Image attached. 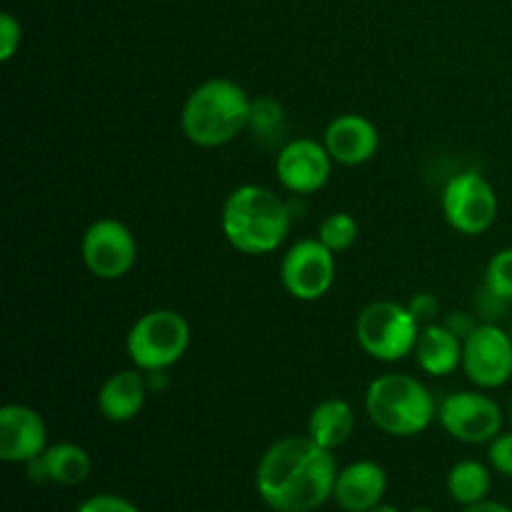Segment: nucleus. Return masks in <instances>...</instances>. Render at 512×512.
<instances>
[{
    "label": "nucleus",
    "instance_id": "1",
    "mask_svg": "<svg viewBox=\"0 0 512 512\" xmlns=\"http://www.w3.org/2000/svg\"><path fill=\"white\" fill-rule=\"evenodd\" d=\"M338 463L310 435H290L270 445L255 470V490L275 512H315L333 500Z\"/></svg>",
    "mask_w": 512,
    "mask_h": 512
},
{
    "label": "nucleus",
    "instance_id": "2",
    "mask_svg": "<svg viewBox=\"0 0 512 512\" xmlns=\"http://www.w3.org/2000/svg\"><path fill=\"white\" fill-rule=\"evenodd\" d=\"M293 223L290 205L263 185H240L225 198L220 228L243 255H268L285 243Z\"/></svg>",
    "mask_w": 512,
    "mask_h": 512
},
{
    "label": "nucleus",
    "instance_id": "3",
    "mask_svg": "<svg viewBox=\"0 0 512 512\" xmlns=\"http://www.w3.org/2000/svg\"><path fill=\"white\" fill-rule=\"evenodd\" d=\"M250 95L228 78L203 80L190 90L180 110L183 135L198 148H220L248 130Z\"/></svg>",
    "mask_w": 512,
    "mask_h": 512
},
{
    "label": "nucleus",
    "instance_id": "4",
    "mask_svg": "<svg viewBox=\"0 0 512 512\" xmlns=\"http://www.w3.org/2000/svg\"><path fill=\"white\" fill-rule=\"evenodd\" d=\"M370 423L393 438H413L438 420V403L428 385L405 373H385L365 390Z\"/></svg>",
    "mask_w": 512,
    "mask_h": 512
},
{
    "label": "nucleus",
    "instance_id": "5",
    "mask_svg": "<svg viewBox=\"0 0 512 512\" xmlns=\"http://www.w3.org/2000/svg\"><path fill=\"white\" fill-rule=\"evenodd\" d=\"M190 348V325L178 310L155 308L140 315L128 330L125 350L143 373H163L183 360Z\"/></svg>",
    "mask_w": 512,
    "mask_h": 512
},
{
    "label": "nucleus",
    "instance_id": "6",
    "mask_svg": "<svg viewBox=\"0 0 512 512\" xmlns=\"http://www.w3.org/2000/svg\"><path fill=\"white\" fill-rule=\"evenodd\" d=\"M420 323L408 305L395 300H375L365 305L355 323V338L365 355L380 363H400L413 355Z\"/></svg>",
    "mask_w": 512,
    "mask_h": 512
},
{
    "label": "nucleus",
    "instance_id": "7",
    "mask_svg": "<svg viewBox=\"0 0 512 512\" xmlns=\"http://www.w3.org/2000/svg\"><path fill=\"white\" fill-rule=\"evenodd\" d=\"M443 215L460 235H483L498 218V195L478 170H463L445 183L440 195Z\"/></svg>",
    "mask_w": 512,
    "mask_h": 512
},
{
    "label": "nucleus",
    "instance_id": "8",
    "mask_svg": "<svg viewBox=\"0 0 512 512\" xmlns=\"http://www.w3.org/2000/svg\"><path fill=\"white\" fill-rule=\"evenodd\" d=\"M438 423L460 443L490 445L503 433V410L483 390H455L440 400Z\"/></svg>",
    "mask_w": 512,
    "mask_h": 512
},
{
    "label": "nucleus",
    "instance_id": "9",
    "mask_svg": "<svg viewBox=\"0 0 512 512\" xmlns=\"http://www.w3.org/2000/svg\"><path fill=\"white\" fill-rule=\"evenodd\" d=\"M280 283L300 303L325 298L335 283V253L320 238L298 240L280 260Z\"/></svg>",
    "mask_w": 512,
    "mask_h": 512
},
{
    "label": "nucleus",
    "instance_id": "10",
    "mask_svg": "<svg viewBox=\"0 0 512 512\" xmlns=\"http://www.w3.org/2000/svg\"><path fill=\"white\" fill-rule=\"evenodd\" d=\"M80 258L98 280H120L138 260V240L120 220L100 218L85 230L80 240Z\"/></svg>",
    "mask_w": 512,
    "mask_h": 512
},
{
    "label": "nucleus",
    "instance_id": "11",
    "mask_svg": "<svg viewBox=\"0 0 512 512\" xmlns=\"http://www.w3.org/2000/svg\"><path fill=\"white\" fill-rule=\"evenodd\" d=\"M463 373L475 388H503L512 378V335L498 323H478L463 340Z\"/></svg>",
    "mask_w": 512,
    "mask_h": 512
},
{
    "label": "nucleus",
    "instance_id": "12",
    "mask_svg": "<svg viewBox=\"0 0 512 512\" xmlns=\"http://www.w3.org/2000/svg\"><path fill=\"white\" fill-rule=\"evenodd\" d=\"M333 158L323 140L295 138L278 150L275 175L280 185L293 195H313L328 185Z\"/></svg>",
    "mask_w": 512,
    "mask_h": 512
},
{
    "label": "nucleus",
    "instance_id": "13",
    "mask_svg": "<svg viewBox=\"0 0 512 512\" xmlns=\"http://www.w3.org/2000/svg\"><path fill=\"white\" fill-rule=\"evenodd\" d=\"M48 450V425L38 410L10 403L0 408V460L30 463Z\"/></svg>",
    "mask_w": 512,
    "mask_h": 512
},
{
    "label": "nucleus",
    "instance_id": "14",
    "mask_svg": "<svg viewBox=\"0 0 512 512\" xmlns=\"http://www.w3.org/2000/svg\"><path fill=\"white\" fill-rule=\"evenodd\" d=\"M333 163L345 168H358L375 158L380 148V133L373 120L358 113H343L328 123L323 133Z\"/></svg>",
    "mask_w": 512,
    "mask_h": 512
},
{
    "label": "nucleus",
    "instance_id": "15",
    "mask_svg": "<svg viewBox=\"0 0 512 512\" xmlns=\"http://www.w3.org/2000/svg\"><path fill=\"white\" fill-rule=\"evenodd\" d=\"M388 493V473L375 460H355L338 470L333 500L345 512H368L383 503Z\"/></svg>",
    "mask_w": 512,
    "mask_h": 512
},
{
    "label": "nucleus",
    "instance_id": "16",
    "mask_svg": "<svg viewBox=\"0 0 512 512\" xmlns=\"http://www.w3.org/2000/svg\"><path fill=\"white\" fill-rule=\"evenodd\" d=\"M148 398V375L133 368L110 375L98 390V410L110 423H130L138 418Z\"/></svg>",
    "mask_w": 512,
    "mask_h": 512
},
{
    "label": "nucleus",
    "instance_id": "17",
    "mask_svg": "<svg viewBox=\"0 0 512 512\" xmlns=\"http://www.w3.org/2000/svg\"><path fill=\"white\" fill-rule=\"evenodd\" d=\"M25 470H28V478L38 485L55 483L63 485V488H75V485L85 483L90 478L93 463H90V455L80 445L58 443L48 445L43 455L25 463Z\"/></svg>",
    "mask_w": 512,
    "mask_h": 512
},
{
    "label": "nucleus",
    "instance_id": "18",
    "mask_svg": "<svg viewBox=\"0 0 512 512\" xmlns=\"http://www.w3.org/2000/svg\"><path fill=\"white\" fill-rule=\"evenodd\" d=\"M413 355L425 375L445 378L463 365V340L445 323L425 325V328H420Z\"/></svg>",
    "mask_w": 512,
    "mask_h": 512
},
{
    "label": "nucleus",
    "instance_id": "19",
    "mask_svg": "<svg viewBox=\"0 0 512 512\" xmlns=\"http://www.w3.org/2000/svg\"><path fill=\"white\" fill-rule=\"evenodd\" d=\"M355 430V410L348 400H320L308 418V435L325 450H338Z\"/></svg>",
    "mask_w": 512,
    "mask_h": 512
},
{
    "label": "nucleus",
    "instance_id": "20",
    "mask_svg": "<svg viewBox=\"0 0 512 512\" xmlns=\"http://www.w3.org/2000/svg\"><path fill=\"white\" fill-rule=\"evenodd\" d=\"M490 485H493L490 470L480 460H460L448 473L450 498L458 505H463V508L488 500Z\"/></svg>",
    "mask_w": 512,
    "mask_h": 512
},
{
    "label": "nucleus",
    "instance_id": "21",
    "mask_svg": "<svg viewBox=\"0 0 512 512\" xmlns=\"http://www.w3.org/2000/svg\"><path fill=\"white\" fill-rule=\"evenodd\" d=\"M285 128V110L280 100L273 95H260V98L250 100V120L248 130L258 143L270 145L278 140V135Z\"/></svg>",
    "mask_w": 512,
    "mask_h": 512
},
{
    "label": "nucleus",
    "instance_id": "22",
    "mask_svg": "<svg viewBox=\"0 0 512 512\" xmlns=\"http://www.w3.org/2000/svg\"><path fill=\"white\" fill-rule=\"evenodd\" d=\"M358 235H360L358 220H355L350 213H343V210H338V213H330L328 218H323V223H320V228H318L320 243L328 245L335 255L343 253V250H348V248H353L355 240H358Z\"/></svg>",
    "mask_w": 512,
    "mask_h": 512
},
{
    "label": "nucleus",
    "instance_id": "23",
    "mask_svg": "<svg viewBox=\"0 0 512 512\" xmlns=\"http://www.w3.org/2000/svg\"><path fill=\"white\" fill-rule=\"evenodd\" d=\"M483 288L493 293L495 298L510 303L512 300V248H503L490 258L485 268Z\"/></svg>",
    "mask_w": 512,
    "mask_h": 512
},
{
    "label": "nucleus",
    "instance_id": "24",
    "mask_svg": "<svg viewBox=\"0 0 512 512\" xmlns=\"http://www.w3.org/2000/svg\"><path fill=\"white\" fill-rule=\"evenodd\" d=\"M23 43V25L13 13H0V60L8 63Z\"/></svg>",
    "mask_w": 512,
    "mask_h": 512
},
{
    "label": "nucleus",
    "instance_id": "25",
    "mask_svg": "<svg viewBox=\"0 0 512 512\" xmlns=\"http://www.w3.org/2000/svg\"><path fill=\"white\" fill-rule=\"evenodd\" d=\"M75 512H140L138 505L130 503L128 498H120V495L113 493H100L93 495V498L83 500L80 508Z\"/></svg>",
    "mask_w": 512,
    "mask_h": 512
},
{
    "label": "nucleus",
    "instance_id": "26",
    "mask_svg": "<svg viewBox=\"0 0 512 512\" xmlns=\"http://www.w3.org/2000/svg\"><path fill=\"white\" fill-rule=\"evenodd\" d=\"M488 460L500 475H508V478H512V430H508V433H500L498 438L490 443Z\"/></svg>",
    "mask_w": 512,
    "mask_h": 512
},
{
    "label": "nucleus",
    "instance_id": "27",
    "mask_svg": "<svg viewBox=\"0 0 512 512\" xmlns=\"http://www.w3.org/2000/svg\"><path fill=\"white\" fill-rule=\"evenodd\" d=\"M408 308H410V313L415 315V320L420 323V328H425V325L440 323V320H438L440 300L435 298L433 293H418L413 300H410Z\"/></svg>",
    "mask_w": 512,
    "mask_h": 512
},
{
    "label": "nucleus",
    "instance_id": "28",
    "mask_svg": "<svg viewBox=\"0 0 512 512\" xmlns=\"http://www.w3.org/2000/svg\"><path fill=\"white\" fill-rule=\"evenodd\" d=\"M445 325H448L460 340H465L475 328H478V320H475L470 313H453L448 320H445Z\"/></svg>",
    "mask_w": 512,
    "mask_h": 512
},
{
    "label": "nucleus",
    "instance_id": "29",
    "mask_svg": "<svg viewBox=\"0 0 512 512\" xmlns=\"http://www.w3.org/2000/svg\"><path fill=\"white\" fill-rule=\"evenodd\" d=\"M463 512H512V508L503 503H495V500H483V503L468 505Z\"/></svg>",
    "mask_w": 512,
    "mask_h": 512
},
{
    "label": "nucleus",
    "instance_id": "30",
    "mask_svg": "<svg viewBox=\"0 0 512 512\" xmlns=\"http://www.w3.org/2000/svg\"><path fill=\"white\" fill-rule=\"evenodd\" d=\"M368 512H400L398 508H395V505H388V503H380V505H375L373 510H368Z\"/></svg>",
    "mask_w": 512,
    "mask_h": 512
},
{
    "label": "nucleus",
    "instance_id": "31",
    "mask_svg": "<svg viewBox=\"0 0 512 512\" xmlns=\"http://www.w3.org/2000/svg\"><path fill=\"white\" fill-rule=\"evenodd\" d=\"M410 512H438V510H433V508H413Z\"/></svg>",
    "mask_w": 512,
    "mask_h": 512
},
{
    "label": "nucleus",
    "instance_id": "32",
    "mask_svg": "<svg viewBox=\"0 0 512 512\" xmlns=\"http://www.w3.org/2000/svg\"><path fill=\"white\" fill-rule=\"evenodd\" d=\"M510 423H512V400H510Z\"/></svg>",
    "mask_w": 512,
    "mask_h": 512
},
{
    "label": "nucleus",
    "instance_id": "33",
    "mask_svg": "<svg viewBox=\"0 0 512 512\" xmlns=\"http://www.w3.org/2000/svg\"><path fill=\"white\" fill-rule=\"evenodd\" d=\"M510 335H512V325H510Z\"/></svg>",
    "mask_w": 512,
    "mask_h": 512
}]
</instances>
